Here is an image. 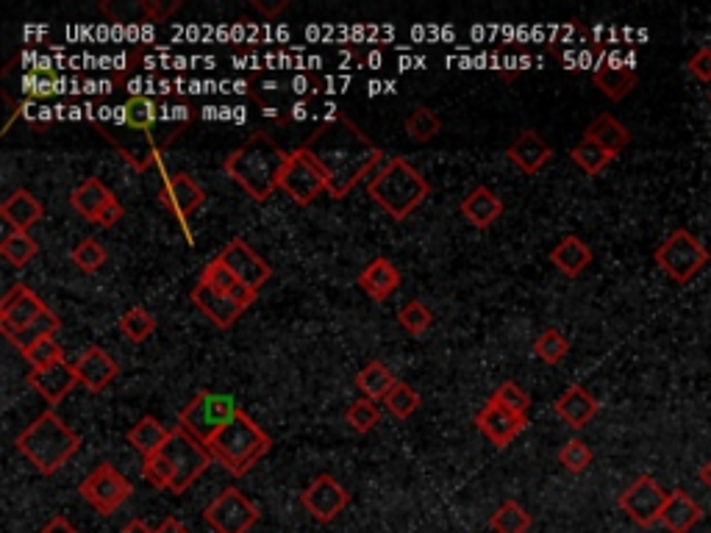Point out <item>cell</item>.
<instances>
[{"label": "cell", "mask_w": 711, "mask_h": 533, "mask_svg": "<svg viewBox=\"0 0 711 533\" xmlns=\"http://www.w3.org/2000/svg\"><path fill=\"white\" fill-rule=\"evenodd\" d=\"M303 150L320 164L328 178V195L334 200L348 198L359 181L384 167V150L364 134L345 114H331L314 131Z\"/></svg>", "instance_id": "6da1fadb"}, {"label": "cell", "mask_w": 711, "mask_h": 533, "mask_svg": "<svg viewBox=\"0 0 711 533\" xmlns=\"http://www.w3.org/2000/svg\"><path fill=\"white\" fill-rule=\"evenodd\" d=\"M287 162V150L278 148L273 137L256 131L245 145H239L225 159V173L237 181V186L245 189V195L262 203L281 186V173H284Z\"/></svg>", "instance_id": "7a4b0ae2"}, {"label": "cell", "mask_w": 711, "mask_h": 533, "mask_svg": "<svg viewBox=\"0 0 711 533\" xmlns=\"http://www.w3.org/2000/svg\"><path fill=\"white\" fill-rule=\"evenodd\" d=\"M14 445L42 475H56L81 450V439L56 411L48 409L14 439Z\"/></svg>", "instance_id": "3957f363"}, {"label": "cell", "mask_w": 711, "mask_h": 533, "mask_svg": "<svg viewBox=\"0 0 711 533\" xmlns=\"http://www.w3.org/2000/svg\"><path fill=\"white\" fill-rule=\"evenodd\" d=\"M367 195L387 211L392 220L403 223L406 217H412L414 209H420L428 200L431 184L406 159L395 156L367 178Z\"/></svg>", "instance_id": "277c9868"}, {"label": "cell", "mask_w": 711, "mask_h": 533, "mask_svg": "<svg viewBox=\"0 0 711 533\" xmlns=\"http://www.w3.org/2000/svg\"><path fill=\"white\" fill-rule=\"evenodd\" d=\"M270 447H273V439L267 436V431H262V425L253 422L250 414L239 411L237 420L231 422L223 434H217V439L209 445V453L234 478H242L267 456Z\"/></svg>", "instance_id": "5b68a950"}, {"label": "cell", "mask_w": 711, "mask_h": 533, "mask_svg": "<svg viewBox=\"0 0 711 533\" xmlns=\"http://www.w3.org/2000/svg\"><path fill=\"white\" fill-rule=\"evenodd\" d=\"M237 400L231 395L220 392H200L189 400L187 406L178 414V428H184L187 434L198 439L200 445H212L217 434H223L239 414Z\"/></svg>", "instance_id": "8992f818"}, {"label": "cell", "mask_w": 711, "mask_h": 533, "mask_svg": "<svg viewBox=\"0 0 711 533\" xmlns=\"http://www.w3.org/2000/svg\"><path fill=\"white\" fill-rule=\"evenodd\" d=\"M709 259V248H706L692 231H687V228L673 231V234L667 236L662 245L656 248V253H653L656 267L678 286L695 281L700 270L709 264Z\"/></svg>", "instance_id": "52a82bcc"}, {"label": "cell", "mask_w": 711, "mask_h": 533, "mask_svg": "<svg viewBox=\"0 0 711 533\" xmlns=\"http://www.w3.org/2000/svg\"><path fill=\"white\" fill-rule=\"evenodd\" d=\"M162 453L170 461V467H173V484H170L173 495H184L189 486L209 470V464L214 459L212 453H209V447L200 445L198 439L187 434L184 428H173L170 431V439L162 447Z\"/></svg>", "instance_id": "ba28073f"}, {"label": "cell", "mask_w": 711, "mask_h": 533, "mask_svg": "<svg viewBox=\"0 0 711 533\" xmlns=\"http://www.w3.org/2000/svg\"><path fill=\"white\" fill-rule=\"evenodd\" d=\"M262 517L259 506L239 492L237 486H228L203 511V520L209 522L214 533H248Z\"/></svg>", "instance_id": "9c48e42d"}, {"label": "cell", "mask_w": 711, "mask_h": 533, "mask_svg": "<svg viewBox=\"0 0 711 533\" xmlns=\"http://www.w3.org/2000/svg\"><path fill=\"white\" fill-rule=\"evenodd\" d=\"M78 495L87 500L92 509L109 517L123 506L128 497L134 495V486L128 484L123 472L112 464H98L78 486Z\"/></svg>", "instance_id": "30bf717a"}, {"label": "cell", "mask_w": 711, "mask_h": 533, "mask_svg": "<svg viewBox=\"0 0 711 533\" xmlns=\"http://www.w3.org/2000/svg\"><path fill=\"white\" fill-rule=\"evenodd\" d=\"M278 189H284L295 206H309L323 192H328V178L320 170V164L314 162L306 150L298 148L289 153V162L284 167V173H281V186Z\"/></svg>", "instance_id": "8fae6325"}, {"label": "cell", "mask_w": 711, "mask_h": 533, "mask_svg": "<svg viewBox=\"0 0 711 533\" xmlns=\"http://www.w3.org/2000/svg\"><path fill=\"white\" fill-rule=\"evenodd\" d=\"M670 500V492L659 481H653L650 475H639L634 484L617 497V506L625 511L628 520H634L639 528H653L656 522H662V511Z\"/></svg>", "instance_id": "7c38bea8"}, {"label": "cell", "mask_w": 711, "mask_h": 533, "mask_svg": "<svg viewBox=\"0 0 711 533\" xmlns=\"http://www.w3.org/2000/svg\"><path fill=\"white\" fill-rule=\"evenodd\" d=\"M300 506L317 522H334L350 506V495L334 475L323 472L300 492Z\"/></svg>", "instance_id": "4fadbf2b"}, {"label": "cell", "mask_w": 711, "mask_h": 533, "mask_svg": "<svg viewBox=\"0 0 711 533\" xmlns=\"http://www.w3.org/2000/svg\"><path fill=\"white\" fill-rule=\"evenodd\" d=\"M103 137L112 142L117 153L123 156L125 162L131 164L134 170H148L150 164L159 159V150H162V139H156L153 131H142V128H103Z\"/></svg>", "instance_id": "5bb4252c"}, {"label": "cell", "mask_w": 711, "mask_h": 533, "mask_svg": "<svg viewBox=\"0 0 711 533\" xmlns=\"http://www.w3.org/2000/svg\"><path fill=\"white\" fill-rule=\"evenodd\" d=\"M217 259L223 261L225 267L237 275L239 281L248 286V289H253V292H259V289L273 278V267H270L256 250L250 248L245 239H231Z\"/></svg>", "instance_id": "9a60e30c"}, {"label": "cell", "mask_w": 711, "mask_h": 533, "mask_svg": "<svg viewBox=\"0 0 711 533\" xmlns=\"http://www.w3.org/2000/svg\"><path fill=\"white\" fill-rule=\"evenodd\" d=\"M48 311V306L37 298L34 289H28L25 284H14L3 300H0V325H3V334H14V331H23L28 325L34 323L37 317H42Z\"/></svg>", "instance_id": "2e32d148"}, {"label": "cell", "mask_w": 711, "mask_h": 533, "mask_svg": "<svg viewBox=\"0 0 711 533\" xmlns=\"http://www.w3.org/2000/svg\"><path fill=\"white\" fill-rule=\"evenodd\" d=\"M156 200H159L173 217H178V220L184 223L192 211L203 206L206 192H203V186L189 173H173L162 181L159 192H156Z\"/></svg>", "instance_id": "e0dca14e"}, {"label": "cell", "mask_w": 711, "mask_h": 533, "mask_svg": "<svg viewBox=\"0 0 711 533\" xmlns=\"http://www.w3.org/2000/svg\"><path fill=\"white\" fill-rule=\"evenodd\" d=\"M475 428L487 436L495 447H506L512 445V439H517V436L528 428V417L503 409L500 403H495V400L489 397L487 406L475 414Z\"/></svg>", "instance_id": "ac0fdd59"}, {"label": "cell", "mask_w": 711, "mask_h": 533, "mask_svg": "<svg viewBox=\"0 0 711 533\" xmlns=\"http://www.w3.org/2000/svg\"><path fill=\"white\" fill-rule=\"evenodd\" d=\"M28 384H31V389H34L39 397H45L50 406H56V403H62L64 397L70 395L81 381H78L75 364L59 361V364H50V367H42V370L28 372Z\"/></svg>", "instance_id": "d6986e66"}, {"label": "cell", "mask_w": 711, "mask_h": 533, "mask_svg": "<svg viewBox=\"0 0 711 533\" xmlns=\"http://www.w3.org/2000/svg\"><path fill=\"white\" fill-rule=\"evenodd\" d=\"M75 372H78L81 386H87L89 392H103L120 375V367H117V361L106 350L98 348V345H89L75 359Z\"/></svg>", "instance_id": "ffe728a7"}, {"label": "cell", "mask_w": 711, "mask_h": 533, "mask_svg": "<svg viewBox=\"0 0 711 533\" xmlns=\"http://www.w3.org/2000/svg\"><path fill=\"white\" fill-rule=\"evenodd\" d=\"M506 156H509V162L520 167V173L534 175L553 159V148L542 139L539 131H531V128H528V131H523V134L509 145Z\"/></svg>", "instance_id": "44dd1931"}, {"label": "cell", "mask_w": 711, "mask_h": 533, "mask_svg": "<svg viewBox=\"0 0 711 533\" xmlns=\"http://www.w3.org/2000/svg\"><path fill=\"white\" fill-rule=\"evenodd\" d=\"M189 300L195 303V309H200L209 320H212L217 328H231V325L237 323L239 317H242V306H239L237 300L225 298V295H220L217 289H212V286L206 284H198L192 292H189Z\"/></svg>", "instance_id": "7402d4cb"}, {"label": "cell", "mask_w": 711, "mask_h": 533, "mask_svg": "<svg viewBox=\"0 0 711 533\" xmlns=\"http://www.w3.org/2000/svg\"><path fill=\"white\" fill-rule=\"evenodd\" d=\"M553 409L570 428L581 431V428H587L589 422L595 420V414L600 411V403L595 400V395H589L584 386L575 384L570 389H564L562 397L553 403Z\"/></svg>", "instance_id": "603a6c76"}, {"label": "cell", "mask_w": 711, "mask_h": 533, "mask_svg": "<svg viewBox=\"0 0 711 533\" xmlns=\"http://www.w3.org/2000/svg\"><path fill=\"white\" fill-rule=\"evenodd\" d=\"M359 286L364 292L375 300V303H384L400 289V270L387 259V256H378L373 259L359 275Z\"/></svg>", "instance_id": "cb8c5ba5"}, {"label": "cell", "mask_w": 711, "mask_h": 533, "mask_svg": "<svg viewBox=\"0 0 711 533\" xmlns=\"http://www.w3.org/2000/svg\"><path fill=\"white\" fill-rule=\"evenodd\" d=\"M548 259L562 275H567V278H578V275L584 273L589 264H592L595 256H592V248H589L581 236L567 234L556 248L550 250Z\"/></svg>", "instance_id": "d4e9b609"}, {"label": "cell", "mask_w": 711, "mask_h": 533, "mask_svg": "<svg viewBox=\"0 0 711 533\" xmlns=\"http://www.w3.org/2000/svg\"><path fill=\"white\" fill-rule=\"evenodd\" d=\"M200 284L212 286V289H217V292L225 295V298L237 300L242 309L253 306V300H256V295H259V292H253V289H248V286L242 284L237 275L231 273L220 259H212L209 264H206V270H203V275H200Z\"/></svg>", "instance_id": "484cf974"}, {"label": "cell", "mask_w": 711, "mask_h": 533, "mask_svg": "<svg viewBox=\"0 0 711 533\" xmlns=\"http://www.w3.org/2000/svg\"><path fill=\"white\" fill-rule=\"evenodd\" d=\"M700 503L695 497L689 495L687 489H673L670 492V500L662 511V522L670 533H689L700 520Z\"/></svg>", "instance_id": "4316f807"}, {"label": "cell", "mask_w": 711, "mask_h": 533, "mask_svg": "<svg viewBox=\"0 0 711 533\" xmlns=\"http://www.w3.org/2000/svg\"><path fill=\"white\" fill-rule=\"evenodd\" d=\"M0 214L14 231H28L31 225H37L45 217V206L28 189H14L12 195L3 200Z\"/></svg>", "instance_id": "83f0119b"}, {"label": "cell", "mask_w": 711, "mask_h": 533, "mask_svg": "<svg viewBox=\"0 0 711 533\" xmlns=\"http://www.w3.org/2000/svg\"><path fill=\"white\" fill-rule=\"evenodd\" d=\"M462 217L475 228H489L503 214V200L489 186H475L473 192L462 200Z\"/></svg>", "instance_id": "f1b7e54d"}, {"label": "cell", "mask_w": 711, "mask_h": 533, "mask_svg": "<svg viewBox=\"0 0 711 533\" xmlns=\"http://www.w3.org/2000/svg\"><path fill=\"white\" fill-rule=\"evenodd\" d=\"M592 81L595 87L606 95L614 103L625 100L639 84V75L634 67H623V64H603V67H595L592 73Z\"/></svg>", "instance_id": "f546056e"}, {"label": "cell", "mask_w": 711, "mask_h": 533, "mask_svg": "<svg viewBox=\"0 0 711 533\" xmlns=\"http://www.w3.org/2000/svg\"><path fill=\"white\" fill-rule=\"evenodd\" d=\"M584 139H592V142H598L603 150H609L612 156H620V153L631 145V131H628L617 117H612V114H598V117L587 125Z\"/></svg>", "instance_id": "4dcf8cb0"}, {"label": "cell", "mask_w": 711, "mask_h": 533, "mask_svg": "<svg viewBox=\"0 0 711 533\" xmlns=\"http://www.w3.org/2000/svg\"><path fill=\"white\" fill-rule=\"evenodd\" d=\"M112 198L114 192L103 184L100 178H87V181H81V184L75 186L73 195H70V203H73V209L78 211L81 217H87L89 223H95L100 217V211H103V206Z\"/></svg>", "instance_id": "1f68e13d"}, {"label": "cell", "mask_w": 711, "mask_h": 533, "mask_svg": "<svg viewBox=\"0 0 711 533\" xmlns=\"http://www.w3.org/2000/svg\"><path fill=\"white\" fill-rule=\"evenodd\" d=\"M167 439H170V431H167L156 417H142V420L128 431V442H131V447H137L139 453H142V459H148V456H153V453H159V450L167 445Z\"/></svg>", "instance_id": "d6a6232c"}, {"label": "cell", "mask_w": 711, "mask_h": 533, "mask_svg": "<svg viewBox=\"0 0 711 533\" xmlns=\"http://www.w3.org/2000/svg\"><path fill=\"white\" fill-rule=\"evenodd\" d=\"M398 384V378L392 375V370H389L384 361H370L367 367H364L359 375H356V386L362 389V395L367 397V400H381L384 403V397L392 392V386Z\"/></svg>", "instance_id": "836d02e7"}, {"label": "cell", "mask_w": 711, "mask_h": 533, "mask_svg": "<svg viewBox=\"0 0 711 533\" xmlns=\"http://www.w3.org/2000/svg\"><path fill=\"white\" fill-rule=\"evenodd\" d=\"M59 328H62V320H59V317H56V314L48 309L45 314H42V317H37L34 323L28 325V328H23V331L6 334V339H9L14 348L20 350V353L25 356V353L34 348V345H39L42 339L59 334Z\"/></svg>", "instance_id": "e575fe53"}, {"label": "cell", "mask_w": 711, "mask_h": 533, "mask_svg": "<svg viewBox=\"0 0 711 533\" xmlns=\"http://www.w3.org/2000/svg\"><path fill=\"white\" fill-rule=\"evenodd\" d=\"M117 117H120V125L153 131V125L159 123V106H156V100L145 98V95H134V98L125 100L123 109H117Z\"/></svg>", "instance_id": "d590c367"}, {"label": "cell", "mask_w": 711, "mask_h": 533, "mask_svg": "<svg viewBox=\"0 0 711 533\" xmlns=\"http://www.w3.org/2000/svg\"><path fill=\"white\" fill-rule=\"evenodd\" d=\"M570 159L575 162V167H581L587 175L603 173V170L614 162L612 153L600 148L598 142H592V139H581V142L570 150Z\"/></svg>", "instance_id": "8d00e7d4"}, {"label": "cell", "mask_w": 711, "mask_h": 533, "mask_svg": "<svg viewBox=\"0 0 711 533\" xmlns=\"http://www.w3.org/2000/svg\"><path fill=\"white\" fill-rule=\"evenodd\" d=\"M0 253H3V259L9 261L12 267H25L39 253V245L28 231H14L12 228L6 234V239H3V245H0Z\"/></svg>", "instance_id": "74e56055"}, {"label": "cell", "mask_w": 711, "mask_h": 533, "mask_svg": "<svg viewBox=\"0 0 711 533\" xmlns=\"http://www.w3.org/2000/svg\"><path fill=\"white\" fill-rule=\"evenodd\" d=\"M403 128H406V134L412 137V142L428 145V142L437 139V134L442 131V120H439L437 114L431 112L428 106H417V109H412V114L406 117Z\"/></svg>", "instance_id": "f35d334b"}, {"label": "cell", "mask_w": 711, "mask_h": 533, "mask_svg": "<svg viewBox=\"0 0 711 533\" xmlns=\"http://www.w3.org/2000/svg\"><path fill=\"white\" fill-rule=\"evenodd\" d=\"M492 531L495 533H528L531 531V514L517 503V500H506L495 514H492Z\"/></svg>", "instance_id": "ab89813d"}, {"label": "cell", "mask_w": 711, "mask_h": 533, "mask_svg": "<svg viewBox=\"0 0 711 533\" xmlns=\"http://www.w3.org/2000/svg\"><path fill=\"white\" fill-rule=\"evenodd\" d=\"M120 331H123L128 342L139 345V342L150 339V334L156 331V317L145 306H134V309H128L120 317Z\"/></svg>", "instance_id": "60d3db41"}, {"label": "cell", "mask_w": 711, "mask_h": 533, "mask_svg": "<svg viewBox=\"0 0 711 533\" xmlns=\"http://www.w3.org/2000/svg\"><path fill=\"white\" fill-rule=\"evenodd\" d=\"M384 406H387V411L392 414V417H398V420H409L414 411L420 409V395H417L409 384L398 381V384L392 386V392L384 397Z\"/></svg>", "instance_id": "b9f144b4"}, {"label": "cell", "mask_w": 711, "mask_h": 533, "mask_svg": "<svg viewBox=\"0 0 711 533\" xmlns=\"http://www.w3.org/2000/svg\"><path fill=\"white\" fill-rule=\"evenodd\" d=\"M534 353H537L539 359L545 361V364H559V361H564V356L570 353V342H567V336L562 334V331H556V328H548V331H542V334L537 336V342H534Z\"/></svg>", "instance_id": "7bdbcfd3"}, {"label": "cell", "mask_w": 711, "mask_h": 533, "mask_svg": "<svg viewBox=\"0 0 711 533\" xmlns=\"http://www.w3.org/2000/svg\"><path fill=\"white\" fill-rule=\"evenodd\" d=\"M400 328H406L412 336H423L431 323H434V311L425 306L423 300H409L403 309L398 311Z\"/></svg>", "instance_id": "ee69618b"}, {"label": "cell", "mask_w": 711, "mask_h": 533, "mask_svg": "<svg viewBox=\"0 0 711 533\" xmlns=\"http://www.w3.org/2000/svg\"><path fill=\"white\" fill-rule=\"evenodd\" d=\"M73 264L81 270V273H87V275H92V273H98L100 267L106 264V248L100 245L98 239H81L78 245L73 248Z\"/></svg>", "instance_id": "f6af8a7d"}, {"label": "cell", "mask_w": 711, "mask_h": 533, "mask_svg": "<svg viewBox=\"0 0 711 533\" xmlns=\"http://www.w3.org/2000/svg\"><path fill=\"white\" fill-rule=\"evenodd\" d=\"M592 459H595V453H592V447H589L584 439H570V442L559 450V464H562L567 472H573V475L587 472Z\"/></svg>", "instance_id": "bcb514c9"}, {"label": "cell", "mask_w": 711, "mask_h": 533, "mask_svg": "<svg viewBox=\"0 0 711 533\" xmlns=\"http://www.w3.org/2000/svg\"><path fill=\"white\" fill-rule=\"evenodd\" d=\"M345 422H348L356 434H370L375 425L381 422V411H378L373 400L364 397V400H356V403L345 411Z\"/></svg>", "instance_id": "7dc6e473"}, {"label": "cell", "mask_w": 711, "mask_h": 533, "mask_svg": "<svg viewBox=\"0 0 711 533\" xmlns=\"http://www.w3.org/2000/svg\"><path fill=\"white\" fill-rule=\"evenodd\" d=\"M142 475H145V481H148L153 489H167V492H170V484H173V467H170V461H167V456H164L162 450L142 461Z\"/></svg>", "instance_id": "c3c4849f"}, {"label": "cell", "mask_w": 711, "mask_h": 533, "mask_svg": "<svg viewBox=\"0 0 711 533\" xmlns=\"http://www.w3.org/2000/svg\"><path fill=\"white\" fill-rule=\"evenodd\" d=\"M492 400L500 403L503 409L514 411V414H528V409H531V397H528V392H525L520 384H514V381L500 384L498 389H495Z\"/></svg>", "instance_id": "681fc988"}, {"label": "cell", "mask_w": 711, "mask_h": 533, "mask_svg": "<svg viewBox=\"0 0 711 533\" xmlns=\"http://www.w3.org/2000/svg\"><path fill=\"white\" fill-rule=\"evenodd\" d=\"M25 359H28V364H31V370H42V367H50V364H59V361H67V359H64L62 345L56 342V336H48V339H42L39 345H34V348L25 353Z\"/></svg>", "instance_id": "f907efd6"}, {"label": "cell", "mask_w": 711, "mask_h": 533, "mask_svg": "<svg viewBox=\"0 0 711 533\" xmlns=\"http://www.w3.org/2000/svg\"><path fill=\"white\" fill-rule=\"evenodd\" d=\"M687 70L692 78H698L700 84L711 81V48H700L692 59H689Z\"/></svg>", "instance_id": "816d5d0a"}, {"label": "cell", "mask_w": 711, "mask_h": 533, "mask_svg": "<svg viewBox=\"0 0 711 533\" xmlns=\"http://www.w3.org/2000/svg\"><path fill=\"white\" fill-rule=\"evenodd\" d=\"M139 9L145 12V17H148V20L162 23V20H167L170 14L181 9V0H173V3H159V0L153 3V0H145V3H139Z\"/></svg>", "instance_id": "f5cc1de1"}, {"label": "cell", "mask_w": 711, "mask_h": 533, "mask_svg": "<svg viewBox=\"0 0 711 533\" xmlns=\"http://www.w3.org/2000/svg\"><path fill=\"white\" fill-rule=\"evenodd\" d=\"M125 217V209L123 203L117 200V195H114L106 206H103V211H100V217L95 220V225H100V228H112V225H117L120 220Z\"/></svg>", "instance_id": "db71d44e"}, {"label": "cell", "mask_w": 711, "mask_h": 533, "mask_svg": "<svg viewBox=\"0 0 711 533\" xmlns=\"http://www.w3.org/2000/svg\"><path fill=\"white\" fill-rule=\"evenodd\" d=\"M39 533H78V528H75L73 522L67 520V517L56 514V517H50V520L42 525V531Z\"/></svg>", "instance_id": "11a10c76"}, {"label": "cell", "mask_w": 711, "mask_h": 533, "mask_svg": "<svg viewBox=\"0 0 711 533\" xmlns=\"http://www.w3.org/2000/svg\"><path fill=\"white\" fill-rule=\"evenodd\" d=\"M156 533H192V531H189L184 522H178L175 517H167V520L156 528Z\"/></svg>", "instance_id": "9f6ffc18"}, {"label": "cell", "mask_w": 711, "mask_h": 533, "mask_svg": "<svg viewBox=\"0 0 711 533\" xmlns=\"http://www.w3.org/2000/svg\"><path fill=\"white\" fill-rule=\"evenodd\" d=\"M253 9H259L264 17H270V20H273L275 14L281 12V9H287V0H281V3H275V6H267V3H262V0H253Z\"/></svg>", "instance_id": "6f0895ef"}, {"label": "cell", "mask_w": 711, "mask_h": 533, "mask_svg": "<svg viewBox=\"0 0 711 533\" xmlns=\"http://www.w3.org/2000/svg\"><path fill=\"white\" fill-rule=\"evenodd\" d=\"M120 533H156V528H150L145 520H128Z\"/></svg>", "instance_id": "680465c9"}, {"label": "cell", "mask_w": 711, "mask_h": 533, "mask_svg": "<svg viewBox=\"0 0 711 533\" xmlns=\"http://www.w3.org/2000/svg\"><path fill=\"white\" fill-rule=\"evenodd\" d=\"M698 478L703 481V484H706V489H711V461L706 464V467H700Z\"/></svg>", "instance_id": "91938a15"}, {"label": "cell", "mask_w": 711, "mask_h": 533, "mask_svg": "<svg viewBox=\"0 0 711 533\" xmlns=\"http://www.w3.org/2000/svg\"><path fill=\"white\" fill-rule=\"evenodd\" d=\"M709 100H711V95H709Z\"/></svg>", "instance_id": "94428289"}]
</instances>
